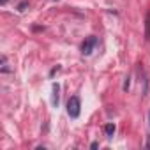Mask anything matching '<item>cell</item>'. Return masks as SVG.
I'll return each instance as SVG.
<instances>
[{
    "instance_id": "obj_1",
    "label": "cell",
    "mask_w": 150,
    "mask_h": 150,
    "mask_svg": "<svg viewBox=\"0 0 150 150\" xmlns=\"http://www.w3.org/2000/svg\"><path fill=\"white\" fill-rule=\"evenodd\" d=\"M80 113H81V101L78 96H72L67 103V115L71 118H78Z\"/></svg>"
},
{
    "instance_id": "obj_2",
    "label": "cell",
    "mask_w": 150,
    "mask_h": 150,
    "mask_svg": "<svg viewBox=\"0 0 150 150\" xmlns=\"http://www.w3.org/2000/svg\"><path fill=\"white\" fill-rule=\"evenodd\" d=\"M96 44H97V37L90 35L88 39H85V41H83V44H81V53H83V55H90V53L94 51Z\"/></svg>"
},
{
    "instance_id": "obj_3",
    "label": "cell",
    "mask_w": 150,
    "mask_h": 150,
    "mask_svg": "<svg viewBox=\"0 0 150 150\" xmlns=\"http://www.w3.org/2000/svg\"><path fill=\"white\" fill-rule=\"evenodd\" d=\"M58 101H60V85L58 83H53V87H51V104L57 108L58 106Z\"/></svg>"
},
{
    "instance_id": "obj_4",
    "label": "cell",
    "mask_w": 150,
    "mask_h": 150,
    "mask_svg": "<svg viewBox=\"0 0 150 150\" xmlns=\"http://www.w3.org/2000/svg\"><path fill=\"white\" fill-rule=\"evenodd\" d=\"M145 39L150 41V13H146L145 16Z\"/></svg>"
},
{
    "instance_id": "obj_5",
    "label": "cell",
    "mask_w": 150,
    "mask_h": 150,
    "mask_svg": "<svg viewBox=\"0 0 150 150\" xmlns=\"http://www.w3.org/2000/svg\"><path fill=\"white\" fill-rule=\"evenodd\" d=\"M115 129H117L115 124H106V125H104V132H106V136H108V138H113Z\"/></svg>"
},
{
    "instance_id": "obj_6",
    "label": "cell",
    "mask_w": 150,
    "mask_h": 150,
    "mask_svg": "<svg viewBox=\"0 0 150 150\" xmlns=\"http://www.w3.org/2000/svg\"><path fill=\"white\" fill-rule=\"evenodd\" d=\"M11 69H9V65H7V58H6V55H2V72H9Z\"/></svg>"
},
{
    "instance_id": "obj_7",
    "label": "cell",
    "mask_w": 150,
    "mask_h": 150,
    "mask_svg": "<svg viewBox=\"0 0 150 150\" xmlns=\"http://www.w3.org/2000/svg\"><path fill=\"white\" fill-rule=\"evenodd\" d=\"M27 7H28V0H23V2H20V4H18V11H20V13L27 11Z\"/></svg>"
},
{
    "instance_id": "obj_8",
    "label": "cell",
    "mask_w": 150,
    "mask_h": 150,
    "mask_svg": "<svg viewBox=\"0 0 150 150\" xmlns=\"http://www.w3.org/2000/svg\"><path fill=\"white\" fill-rule=\"evenodd\" d=\"M129 85H131V78H129V76H125V81H124V87H122V88L127 92V90H129Z\"/></svg>"
},
{
    "instance_id": "obj_9",
    "label": "cell",
    "mask_w": 150,
    "mask_h": 150,
    "mask_svg": "<svg viewBox=\"0 0 150 150\" xmlns=\"http://www.w3.org/2000/svg\"><path fill=\"white\" fill-rule=\"evenodd\" d=\"M57 71H60V65H57V67H55V69H51V72H50V76H53V74H55V72H57Z\"/></svg>"
},
{
    "instance_id": "obj_10",
    "label": "cell",
    "mask_w": 150,
    "mask_h": 150,
    "mask_svg": "<svg viewBox=\"0 0 150 150\" xmlns=\"http://www.w3.org/2000/svg\"><path fill=\"white\" fill-rule=\"evenodd\" d=\"M97 146H99V143H97V141H94V143H92V145H90V148H94V150H96V148H97Z\"/></svg>"
},
{
    "instance_id": "obj_11",
    "label": "cell",
    "mask_w": 150,
    "mask_h": 150,
    "mask_svg": "<svg viewBox=\"0 0 150 150\" xmlns=\"http://www.w3.org/2000/svg\"><path fill=\"white\" fill-rule=\"evenodd\" d=\"M146 148H150V134L146 136Z\"/></svg>"
},
{
    "instance_id": "obj_12",
    "label": "cell",
    "mask_w": 150,
    "mask_h": 150,
    "mask_svg": "<svg viewBox=\"0 0 150 150\" xmlns=\"http://www.w3.org/2000/svg\"><path fill=\"white\" fill-rule=\"evenodd\" d=\"M0 4H2V6H6V4H7V0H0Z\"/></svg>"
},
{
    "instance_id": "obj_13",
    "label": "cell",
    "mask_w": 150,
    "mask_h": 150,
    "mask_svg": "<svg viewBox=\"0 0 150 150\" xmlns=\"http://www.w3.org/2000/svg\"><path fill=\"white\" fill-rule=\"evenodd\" d=\"M148 125H150V111H148Z\"/></svg>"
}]
</instances>
